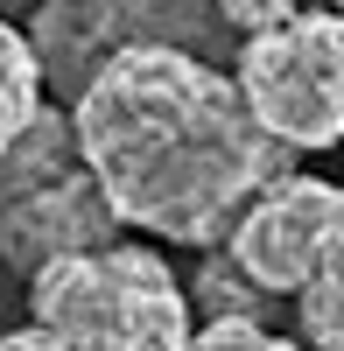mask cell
Listing matches in <instances>:
<instances>
[{
	"label": "cell",
	"instance_id": "obj_13",
	"mask_svg": "<svg viewBox=\"0 0 344 351\" xmlns=\"http://www.w3.org/2000/svg\"><path fill=\"white\" fill-rule=\"evenodd\" d=\"M0 351H71V344L42 324H21V330H0Z\"/></svg>",
	"mask_w": 344,
	"mask_h": 351
},
{
	"label": "cell",
	"instance_id": "obj_11",
	"mask_svg": "<svg viewBox=\"0 0 344 351\" xmlns=\"http://www.w3.org/2000/svg\"><path fill=\"white\" fill-rule=\"evenodd\" d=\"M183 351H302V344L267 330V324H253V316H211V324H197V337Z\"/></svg>",
	"mask_w": 344,
	"mask_h": 351
},
{
	"label": "cell",
	"instance_id": "obj_8",
	"mask_svg": "<svg viewBox=\"0 0 344 351\" xmlns=\"http://www.w3.org/2000/svg\"><path fill=\"white\" fill-rule=\"evenodd\" d=\"M42 92H49V77H42V56H36V43H28V28H14L8 14H0V155H8L28 134V120L49 106Z\"/></svg>",
	"mask_w": 344,
	"mask_h": 351
},
{
	"label": "cell",
	"instance_id": "obj_5",
	"mask_svg": "<svg viewBox=\"0 0 344 351\" xmlns=\"http://www.w3.org/2000/svg\"><path fill=\"white\" fill-rule=\"evenodd\" d=\"M112 239H120V211L92 183V169L0 204V267H14L21 281L42 274L64 253H92V246H112Z\"/></svg>",
	"mask_w": 344,
	"mask_h": 351
},
{
	"label": "cell",
	"instance_id": "obj_7",
	"mask_svg": "<svg viewBox=\"0 0 344 351\" xmlns=\"http://www.w3.org/2000/svg\"><path fill=\"white\" fill-rule=\"evenodd\" d=\"M112 14H120L127 43H176V49H197V56H211L232 36L211 0H112Z\"/></svg>",
	"mask_w": 344,
	"mask_h": 351
},
{
	"label": "cell",
	"instance_id": "obj_3",
	"mask_svg": "<svg viewBox=\"0 0 344 351\" xmlns=\"http://www.w3.org/2000/svg\"><path fill=\"white\" fill-rule=\"evenodd\" d=\"M232 77L288 155H317L344 141V14L337 8H302L288 21L239 36Z\"/></svg>",
	"mask_w": 344,
	"mask_h": 351
},
{
	"label": "cell",
	"instance_id": "obj_10",
	"mask_svg": "<svg viewBox=\"0 0 344 351\" xmlns=\"http://www.w3.org/2000/svg\"><path fill=\"white\" fill-rule=\"evenodd\" d=\"M197 302H204L211 316H253V324H260V309H267L274 295L239 267L232 253H218V246H211V267L197 274ZM211 316H204V324H211Z\"/></svg>",
	"mask_w": 344,
	"mask_h": 351
},
{
	"label": "cell",
	"instance_id": "obj_12",
	"mask_svg": "<svg viewBox=\"0 0 344 351\" xmlns=\"http://www.w3.org/2000/svg\"><path fill=\"white\" fill-rule=\"evenodd\" d=\"M211 8L225 14V28H232V36H260V28L302 14V0H211Z\"/></svg>",
	"mask_w": 344,
	"mask_h": 351
},
{
	"label": "cell",
	"instance_id": "obj_4",
	"mask_svg": "<svg viewBox=\"0 0 344 351\" xmlns=\"http://www.w3.org/2000/svg\"><path fill=\"white\" fill-rule=\"evenodd\" d=\"M344 246V183H323V176H274L239 211L225 253L267 288L274 302H295L302 281L323 267V260Z\"/></svg>",
	"mask_w": 344,
	"mask_h": 351
},
{
	"label": "cell",
	"instance_id": "obj_14",
	"mask_svg": "<svg viewBox=\"0 0 344 351\" xmlns=\"http://www.w3.org/2000/svg\"><path fill=\"white\" fill-rule=\"evenodd\" d=\"M330 8H337V14H344V0H330Z\"/></svg>",
	"mask_w": 344,
	"mask_h": 351
},
{
	"label": "cell",
	"instance_id": "obj_1",
	"mask_svg": "<svg viewBox=\"0 0 344 351\" xmlns=\"http://www.w3.org/2000/svg\"><path fill=\"white\" fill-rule=\"evenodd\" d=\"M77 148L120 225L211 253L274 176L288 148L253 120L232 71L176 43H127L71 106Z\"/></svg>",
	"mask_w": 344,
	"mask_h": 351
},
{
	"label": "cell",
	"instance_id": "obj_2",
	"mask_svg": "<svg viewBox=\"0 0 344 351\" xmlns=\"http://www.w3.org/2000/svg\"><path fill=\"white\" fill-rule=\"evenodd\" d=\"M28 324L56 330L71 351H183L197 337L190 288L148 246H92L28 274Z\"/></svg>",
	"mask_w": 344,
	"mask_h": 351
},
{
	"label": "cell",
	"instance_id": "obj_9",
	"mask_svg": "<svg viewBox=\"0 0 344 351\" xmlns=\"http://www.w3.org/2000/svg\"><path fill=\"white\" fill-rule=\"evenodd\" d=\"M295 330L309 351H344V246L302 281L295 295Z\"/></svg>",
	"mask_w": 344,
	"mask_h": 351
},
{
	"label": "cell",
	"instance_id": "obj_6",
	"mask_svg": "<svg viewBox=\"0 0 344 351\" xmlns=\"http://www.w3.org/2000/svg\"><path fill=\"white\" fill-rule=\"evenodd\" d=\"M77 169H84V148H77L71 106H42L36 120H28V134L0 155V204H14L28 190H49V183H64Z\"/></svg>",
	"mask_w": 344,
	"mask_h": 351
}]
</instances>
